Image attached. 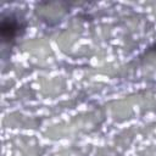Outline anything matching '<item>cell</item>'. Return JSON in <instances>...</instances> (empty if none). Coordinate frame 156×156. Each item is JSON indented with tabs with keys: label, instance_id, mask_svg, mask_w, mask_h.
Returning a JSON list of instances; mask_svg holds the SVG:
<instances>
[{
	"label": "cell",
	"instance_id": "1",
	"mask_svg": "<svg viewBox=\"0 0 156 156\" xmlns=\"http://www.w3.org/2000/svg\"><path fill=\"white\" fill-rule=\"evenodd\" d=\"M18 33V23L13 18L4 20L1 22V35L4 40H11Z\"/></svg>",
	"mask_w": 156,
	"mask_h": 156
}]
</instances>
